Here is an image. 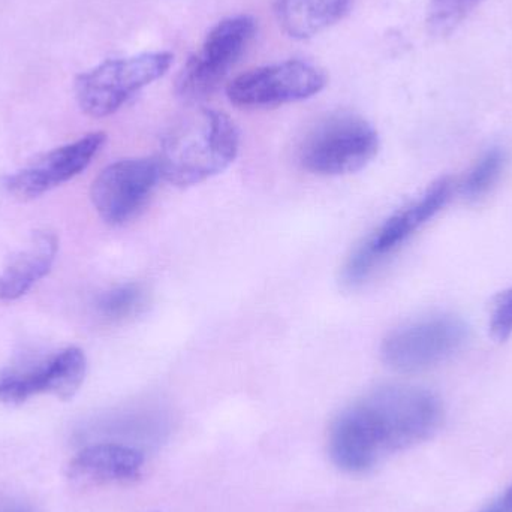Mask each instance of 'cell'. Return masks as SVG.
<instances>
[{
    "label": "cell",
    "mask_w": 512,
    "mask_h": 512,
    "mask_svg": "<svg viewBox=\"0 0 512 512\" xmlns=\"http://www.w3.org/2000/svg\"><path fill=\"white\" fill-rule=\"evenodd\" d=\"M442 418L444 408L432 391L384 385L337 415L328 435V451L337 468L364 474L391 454L432 438Z\"/></svg>",
    "instance_id": "obj_1"
},
{
    "label": "cell",
    "mask_w": 512,
    "mask_h": 512,
    "mask_svg": "<svg viewBox=\"0 0 512 512\" xmlns=\"http://www.w3.org/2000/svg\"><path fill=\"white\" fill-rule=\"evenodd\" d=\"M239 146V131L227 114L200 108L165 132L155 159L162 179L189 188L227 170L236 161Z\"/></svg>",
    "instance_id": "obj_2"
},
{
    "label": "cell",
    "mask_w": 512,
    "mask_h": 512,
    "mask_svg": "<svg viewBox=\"0 0 512 512\" xmlns=\"http://www.w3.org/2000/svg\"><path fill=\"white\" fill-rule=\"evenodd\" d=\"M379 135L363 117L354 113L328 114L301 138L297 161L319 176L357 173L378 155Z\"/></svg>",
    "instance_id": "obj_3"
},
{
    "label": "cell",
    "mask_w": 512,
    "mask_h": 512,
    "mask_svg": "<svg viewBox=\"0 0 512 512\" xmlns=\"http://www.w3.org/2000/svg\"><path fill=\"white\" fill-rule=\"evenodd\" d=\"M170 51H152L108 59L75 80V98L83 113L102 119L117 113L144 87L164 77L173 65Z\"/></svg>",
    "instance_id": "obj_4"
},
{
    "label": "cell",
    "mask_w": 512,
    "mask_h": 512,
    "mask_svg": "<svg viewBox=\"0 0 512 512\" xmlns=\"http://www.w3.org/2000/svg\"><path fill=\"white\" fill-rule=\"evenodd\" d=\"M451 191L453 182L442 177L432 183L420 200L391 215L348 256L342 268V282L348 288L366 282L382 262L399 251L423 225L447 206Z\"/></svg>",
    "instance_id": "obj_5"
},
{
    "label": "cell",
    "mask_w": 512,
    "mask_h": 512,
    "mask_svg": "<svg viewBox=\"0 0 512 512\" xmlns=\"http://www.w3.org/2000/svg\"><path fill=\"white\" fill-rule=\"evenodd\" d=\"M256 33V21L236 15L219 21L204 39L200 51L189 57L176 81L183 101L198 102L213 95L245 54Z\"/></svg>",
    "instance_id": "obj_6"
},
{
    "label": "cell",
    "mask_w": 512,
    "mask_h": 512,
    "mask_svg": "<svg viewBox=\"0 0 512 512\" xmlns=\"http://www.w3.org/2000/svg\"><path fill=\"white\" fill-rule=\"evenodd\" d=\"M468 325L453 315L430 316L391 331L381 346L382 361L400 373L433 369L460 351Z\"/></svg>",
    "instance_id": "obj_7"
},
{
    "label": "cell",
    "mask_w": 512,
    "mask_h": 512,
    "mask_svg": "<svg viewBox=\"0 0 512 512\" xmlns=\"http://www.w3.org/2000/svg\"><path fill=\"white\" fill-rule=\"evenodd\" d=\"M324 69L306 60L259 66L234 78L227 87L231 104L246 110L280 107L313 98L327 86Z\"/></svg>",
    "instance_id": "obj_8"
},
{
    "label": "cell",
    "mask_w": 512,
    "mask_h": 512,
    "mask_svg": "<svg viewBox=\"0 0 512 512\" xmlns=\"http://www.w3.org/2000/svg\"><path fill=\"white\" fill-rule=\"evenodd\" d=\"M159 179L161 171L155 158L122 159L96 177L90 197L107 224L123 225L146 207Z\"/></svg>",
    "instance_id": "obj_9"
},
{
    "label": "cell",
    "mask_w": 512,
    "mask_h": 512,
    "mask_svg": "<svg viewBox=\"0 0 512 512\" xmlns=\"http://www.w3.org/2000/svg\"><path fill=\"white\" fill-rule=\"evenodd\" d=\"M107 140L104 132H93L74 143L57 147L21 170L6 177V191L18 200H33L83 173Z\"/></svg>",
    "instance_id": "obj_10"
},
{
    "label": "cell",
    "mask_w": 512,
    "mask_h": 512,
    "mask_svg": "<svg viewBox=\"0 0 512 512\" xmlns=\"http://www.w3.org/2000/svg\"><path fill=\"white\" fill-rule=\"evenodd\" d=\"M86 372V355L80 348L71 346L32 369L2 373L0 402L21 405L38 394H51L60 400L72 399L83 385Z\"/></svg>",
    "instance_id": "obj_11"
},
{
    "label": "cell",
    "mask_w": 512,
    "mask_h": 512,
    "mask_svg": "<svg viewBox=\"0 0 512 512\" xmlns=\"http://www.w3.org/2000/svg\"><path fill=\"white\" fill-rule=\"evenodd\" d=\"M144 456L129 445L96 444L81 450L68 466V475L84 486L134 483L143 474Z\"/></svg>",
    "instance_id": "obj_12"
},
{
    "label": "cell",
    "mask_w": 512,
    "mask_h": 512,
    "mask_svg": "<svg viewBox=\"0 0 512 512\" xmlns=\"http://www.w3.org/2000/svg\"><path fill=\"white\" fill-rule=\"evenodd\" d=\"M59 240L50 231H36L26 248L9 258L0 273V301L23 297L42 277L50 273Z\"/></svg>",
    "instance_id": "obj_13"
},
{
    "label": "cell",
    "mask_w": 512,
    "mask_h": 512,
    "mask_svg": "<svg viewBox=\"0 0 512 512\" xmlns=\"http://www.w3.org/2000/svg\"><path fill=\"white\" fill-rule=\"evenodd\" d=\"M354 0H274V11L283 32L304 41L343 20Z\"/></svg>",
    "instance_id": "obj_14"
},
{
    "label": "cell",
    "mask_w": 512,
    "mask_h": 512,
    "mask_svg": "<svg viewBox=\"0 0 512 512\" xmlns=\"http://www.w3.org/2000/svg\"><path fill=\"white\" fill-rule=\"evenodd\" d=\"M147 303V292L140 283H123L102 292L96 310L107 321L119 322L138 315Z\"/></svg>",
    "instance_id": "obj_15"
},
{
    "label": "cell",
    "mask_w": 512,
    "mask_h": 512,
    "mask_svg": "<svg viewBox=\"0 0 512 512\" xmlns=\"http://www.w3.org/2000/svg\"><path fill=\"white\" fill-rule=\"evenodd\" d=\"M507 164V153L501 147L487 150L463 182L462 192L469 200H478L495 186Z\"/></svg>",
    "instance_id": "obj_16"
},
{
    "label": "cell",
    "mask_w": 512,
    "mask_h": 512,
    "mask_svg": "<svg viewBox=\"0 0 512 512\" xmlns=\"http://www.w3.org/2000/svg\"><path fill=\"white\" fill-rule=\"evenodd\" d=\"M483 0H430V32L436 36H447L457 29Z\"/></svg>",
    "instance_id": "obj_17"
},
{
    "label": "cell",
    "mask_w": 512,
    "mask_h": 512,
    "mask_svg": "<svg viewBox=\"0 0 512 512\" xmlns=\"http://www.w3.org/2000/svg\"><path fill=\"white\" fill-rule=\"evenodd\" d=\"M490 333L496 342H507L512 334V286L499 295L490 318Z\"/></svg>",
    "instance_id": "obj_18"
},
{
    "label": "cell",
    "mask_w": 512,
    "mask_h": 512,
    "mask_svg": "<svg viewBox=\"0 0 512 512\" xmlns=\"http://www.w3.org/2000/svg\"><path fill=\"white\" fill-rule=\"evenodd\" d=\"M481 512H512L511 505L505 504L504 501L498 502V504L490 505L486 510Z\"/></svg>",
    "instance_id": "obj_19"
},
{
    "label": "cell",
    "mask_w": 512,
    "mask_h": 512,
    "mask_svg": "<svg viewBox=\"0 0 512 512\" xmlns=\"http://www.w3.org/2000/svg\"><path fill=\"white\" fill-rule=\"evenodd\" d=\"M0 512H32L29 508L21 507V505H5L0 507Z\"/></svg>",
    "instance_id": "obj_20"
},
{
    "label": "cell",
    "mask_w": 512,
    "mask_h": 512,
    "mask_svg": "<svg viewBox=\"0 0 512 512\" xmlns=\"http://www.w3.org/2000/svg\"><path fill=\"white\" fill-rule=\"evenodd\" d=\"M502 501L505 502V504L511 505L512 507V486L510 489L507 490V493H505L504 498H502Z\"/></svg>",
    "instance_id": "obj_21"
}]
</instances>
